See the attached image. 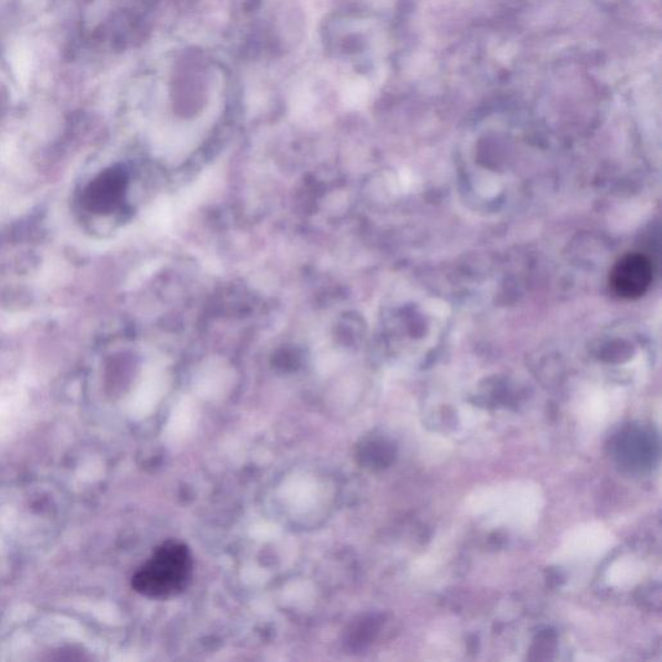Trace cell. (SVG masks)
I'll return each instance as SVG.
<instances>
[{
	"instance_id": "6da1fadb",
	"label": "cell",
	"mask_w": 662,
	"mask_h": 662,
	"mask_svg": "<svg viewBox=\"0 0 662 662\" xmlns=\"http://www.w3.org/2000/svg\"><path fill=\"white\" fill-rule=\"evenodd\" d=\"M192 554L178 541L162 544L132 578V588L144 597L167 599L187 588L192 577Z\"/></svg>"
},
{
	"instance_id": "7a4b0ae2",
	"label": "cell",
	"mask_w": 662,
	"mask_h": 662,
	"mask_svg": "<svg viewBox=\"0 0 662 662\" xmlns=\"http://www.w3.org/2000/svg\"><path fill=\"white\" fill-rule=\"evenodd\" d=\"M653 266L643 253H628L617 260L609 273V285L617 297L633 300L643 297L652 285Z\"/></svg>"
},
{
	"instance_id": "3957f363",
	"label": "cell",
	"mask_w": 662,
	"mask_h": 662,
	"mask_svg": "<svg viewBox=\"0 0 662 662\" xmlns=\"http://www.w3.org/2000/svg\"><path fill=\"white\" fill-rule=\"evenodd\" d=\"M608 536L602 531H588L577 534L575 538L569 541L568 549L576 555H590L602 553L603 547H606Z\"/></svg>"
}]
</instances>
